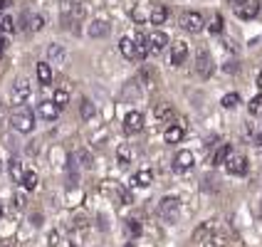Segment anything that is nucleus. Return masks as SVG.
I'll return each mask as SVG.
<instances>
[{
	"instance_id": "obj_1",
	"label": "nucleus",
	"mask_w": 262,
	"mask_h": 247,
	"mask_svg": "<svg viewBox=\"0 0 262 247\" xmlns=\"http://www.w3.org/2000/svg\"><path fill=\"white\" fill-rule=\"evenodd\" d=\"M119 50H121V55L126 59H131V62H141V59H146V55H148V47H146V35H126V37H121V42H119Z\"/></svg>"
},
{
	"instance_id": "obj_2",
	"label": "nucleus",
	"mask_w": 262,
	"mask_h": 247,
	"mask_svg": "<svg viewBox=\"0 0 262 247\" xmlns=\"http://www.w3.org/2000/svg\"><path fill=\"white\" fill-rule=\"evenodd\" d=\"M82 17H84V8H82L79 3H74V5H67V8H62V28L70 30V32H79Z\"/></svg>"
},
{
	"instance_id": "obj_3",
	"label": "nucleus",
	"mask_w": 262,
	"mask_h": 247,
	"mask_svg": "<svg viewBox=\"0 0 262 247\" xmlns=\"http://www.w3.org/2000/svg\"><path fill=\"white\" fill-rule=\"evenodd\" d=\"M159 215L166 222H178V218H181V200L173 198V195H166L159 203Z\"/></svg>"
},
{
	"instance_id": "obj_4",
	"label": "nucleus",
	"mask_w": 262,
	"mask_h": 247,
	"mask_svg": "<svg viewBox=\"0 0 262 247\" xmlns=\"http://www.w3.org/2000/svg\"><path fill=\"white\" fill-rule=\"evenodd\" d=\"M30 97H32V87H30L28 79H17L13 84V89H10V102L15 104V106H23V104L30 102Z\"/></svg>"
},
{
	"instance_id": "obj_5",
	"label": "nucleus",
	"mask_w": 262,
	"mask_h": 247,
	"mask_svg": "<svg viewBox=\"0 0 262 247\" xmlns=\"http://www.w3.org/2000/svg\"><path fill=\"white\" fill-rule=\"evenodd\" d=\"M10 124H13V129L17 131V133H32V129H35V117H32V111L23 109V111L13 114Z\"/></svg>"
},
{
	"instance_id": "obj_6",
	"label": "nucleus",
	"mask_w": 262,
	"mask_h": 247,
	"mask_svg": "<svg viewBox=\"0 0 262 247\" xmlns=\"http://www.w3.org/2000/svg\"><path fill=\"white\" fill-rule=\"evenodd\" d=\"M181 28L190 32V35H198L201 30L205 28V20L201 13H195V10H188V13L181 15Z\"/></svg>"
},
{
	"instance_id": "obj_7",
	"label": "nucleus",
	"mask_w": 262,
	"mask_h": 247,
	"mask_svg": "<svg viewBox=\"0 0 262 247\" xmlns=\"http://www.w3.org/2000/svg\"><path fill=\"white\" fill-rule=\"evenodd\" d=\"M213 70H215V64H213L210 52H208L205 47H201V50H198V55H195V72H198V77L208 79V77L213 74Z\"/></svg>"
},
{
	"instance_id": "obj_8",
	"label": "nucleus",
	"mask_w": 262,
	"mask_h": 247,
	"mask_svg": "<svg viewBox=\"0 0 262 247\" xmlns=\"http://www.w3.org/2000/svg\"><path fill=\"white\" fill-rule=\"evenodd\" d=\"M146 47H148V55H161V52L168 47V35L161 32V30L146 35Z\"/></svg>"
},
{
	"instance_id": "obj_9",
	"label": "nucleus",
	"mask_w": 262,
	"mask_h": 247,
	"mask_svg": "<svg viewBox=\"0 0 262 247\" xmlns=\"http://www.w3.org/2000/svg\"><path fill=\"white\" fill-rule=\"evenodd\" d=\"M67 59H70V52H67L62 44H50V47H47V62H50L52 67H64Z\"/></svg>"
},
{
	"instance_id": "obj_10",
	"label": "nucleus",
	"mask_w": 262,
	"mask_h": 247,
	"mask_svg": "<svg viewBox=\"0 0 262 247\" xmlns=\"http://www.w3.org/2000/svg\"><path fill=\"white\" fill-rule=\"evenodd\" d=\"M225 168H228L230 175H245L248 173V159L240 156V153H233V156L228 159V163H225Z\"/></svg>"
},
{
	"instance_id": "obj_11",
	"label": "nucleus",
	"mask_w": 262,
	"mask_h": 247,
	"mask_svg": "<svg viewBox=\"0 0 262 247\" xmlns=\"http://www.w3.org/2000/svg\"><path fill=\"white\" fill-rule=\"evenodd\" d=\"M186 59H188V44L181 42V40L171 44V57H168V62H171L173 67H181Z\"/></svg>"
},
{
	"instance_id": "obj_12",
	"label": "nucleus",
	"mask_w": 262,
	"mask_h": 247,
	"mask_svg": "<svg viewBox=\"0 0 262 247\" xmlns=\"http://www.w3.org/2000/svg\"><path fill=\"white\" fill-rule=\"evenodd\" d=\"M141 129H144V114L141 111H129L124 117V131L126 133H139Z\"/></svg>"
},
{
	"instance_id": "obj_13",
	"label": "nucleus",
	"mask_w": 262,
	"mask_h": 247,
	"mask_svg": "<svg viewBox=\"0 0 262 247\" xmlns=\"http://www.w3.org/2000/svg\"><path fill=\"white\" fill-rule=\"evenodd\" d=\"M37 111H40V117H42L45 121H55V119L59 117V111H62V109H59V106L52 102V99H47V102H40V104H37Z\"/></svg>"
},
{
	"instance_id": "obj_14",
	"label": "nucleus",
	"mask_w": 262,
	"mask_h": 247,
	"mask_svg": "<svg viewBox=\"0 0 262 247\" xmlns=\"http://www.w3.org/2000/svg\"><path fill=\"white\" fill-rule=\"evenodd\" d=\"M151 10H154V3L144 0V3H139V5L134 8L131 17H134L136 23H151Z\"/></svg>"
},
{
	"instance_id": "obj_15",
	"label": "nucleus",
	"mask_w": 262,
	"mask_h": 247,
	"mask_svg": "<svg viewBox=\"0 0 262 247\" xmlns=\"http://www.w3.org/2000/svg\"><path fill=\"white\" fill-rule=\"evenodd\" d=\"M257 13H260V0H248L240 10H235L240 20H252V17H257Z\"/></svg>"
},
{
	"instance_id": "obj_16",
	"label": "nucleus",
	"mask_w": 262,
	"mask_h": 247,
	"mask_svg": "<svg viewBox=\"0 0 262 247\" xmlns=\"http://www.w3.org/2000/svg\"><path fill=\"white\" fill-rule=\"evenodd\" d=\"M193 163H195V159H193V153L190 151H178L173 159V166L176 171H190L193 168Z\"/></svg>"
},
{
	"instance_id": "obj_17",
	"label": "nucleus",
	"mask_w": 262,
	"mask_h": 247,
	"mask_svg": "<svg viewBox=\"0 0 262 247\" xmlns=\"http://www.w3.org/2000/svg\"><path fill=\"white\" fill-rule=\"evenodd\" d=\"M183 136H186L183 124H173V126H168V129L163 131V139H166V144H178Z\"/></svg>"
},
{
	"instance_id": "obj_18",
	"label": "nucleus",
	"mask_w": 262,
	"mask_h": 247,
	"mask_svg": "<svg viewBox=\"0 0 262 247\" xmlns=\"http://www.w3.org/2000/svg\"><path fill=\"white\" fill-rule=\"evenodd\" d=\"M131 159H134V151H131V146L129 144H121L117 148V163H119V168H129Z\"/></svg>"
},
{
	"instance_id": "obj_19",
	"label": "nucleus",
	"mask_w": 262,
	"mask_h": 247,
	"mask_svg": "<svg viewBox=\"0 0 262 247\" xmlns=\"http://www.w3.org/2000/svg\"><path fill=\"white\" fill-rule=\"evenodd\" d=\"M168 20V8L161 5V3H154V10H151V25H163Z\"/></svg>"
},
{
	"instance_id": "obj_20",
	"label": "nucleus",
	"mask_w": 262,
	"mask_h": 247,
	"mask_svg": "<svg viewBox=\"0 0 262 247\" xmlns=\"http://www.w3.org/2000/svg\"><path fill=\"white\" fill-rule=\"evenodd\" d=\"M230 156H233V146H230V144H223L218 151L213 153V166H225Z\"/></svg>"
},
{
	"instance_id": "obj_21",
	"label": "nucleus",
	"mask_w": 262,
	"mask_h": 247,
	"mask_svg": "<svg viewBox=\"0 0 262 247\" xmlns=\"http://www.w3.org/2000/svg\"><path fill=\"white\" fill-rule=\"evenodd\" d=\"M37 79H40V84H52V64L50 62H40L37 64Z\"/></svg>"
},
{
	"instance_id": "obj_22",
	"label": "nucleus",
	"mask_w": 262,
	"mask_h": 247,
	"mask_svg": "<svg viewBox=\"0 0 262 247\" xmlns=\"http://www.w3.org/2000/svg\"><path fill=\"white\" fill-rule=\"evenodd\" d=\"M106 32H109V23H104V20H94V23L87 28L89 37H104Z\"/></svg>"
},
{
	"instance_id": "obj_23",
	"label": "nucleus",
	"mask_w": 262,
	"mask_h": 247,
	"mask_svg": "<svg viewBox=\"0 0 262 247\" xmlns=\"http://www.w3.org/2000/svg\"><path fill=\"white\" fill-rule=\"evenodd\" d=\"M131 183H134L136 188H146V186H151V183H154V173H151V171H136Z\"/></svg>"
},
{
	"instance_id": "obj_24",
	"label": "nucleus",
	"mask_w": 262,
	"mask_h": 247,
	"mask_svg": "<svg viewBox=\"0 0 262 247\" xmlns=\"http://www.w3.org/2000/svg\"><path fill=\"white\" fill-rule=\"evenodd\" d=\"M94 114H97V106L89 102V99H82V102H79V117L84 119V121H92Z\"/></svg>"
},
{
	"instance_id": "obj_25",
	"label": "nucleus",
	"mask_w": 262,
	"mask_h": 247,
	"mask_svg": "<svg viewBox=\"0 0 262 247\" xmlns=\"http://www.w3.org/2000/svg\"><path fill=\"white\" fill-rule=\"evenodd\" d=\"M154 117L159 119V121H166V119H171V117H173V106H171V104H166V102L156 104V109H154Z\"/></svg>"
},
{
	"instance_id": "obj_26",
	"label": "nucleus",
	"mask_w": 262,
	"mask_h": 247,
	"mask_svg": "<svg viewBox=\"0 0 262 247\" xmlns=\"http://www.w3.org/2000/svg\"><path fill=\"white\" fill-rule=\"evenodd\" d=\"M210 235H213V225H210V222H203V225L193 233V240H195V242H208Z\"/></svg>"
},
{
	"instance_id": "obj_27",
	"label": "nucleus",
	"mask_w": 262,
	"mask_h": 247,
	"mask_svg": "<svg viewBox=\"0 0 262 247\" xmlns=\"http://www.w3.org/2000/svg\"><path fill=\"white\" fill-rule=\"evenodd\" d=\"M25 20H28L30 32H40V30L45 28V17L42 15H25Z\"/></svg>"
},
{
	"instance_id": "obj_28",
	"label": "nucleus",
	"mask_w": 262,
	"mask_h": 247,
	"mask_svg": "<svg viewBox=\"0 0 262 247\" xmlns=\"http://www.w3.org/2000/svg\"><path fill=\"white\" fill-rule=\"evenodd\" d=\"M8 168H10V175H13L15 181H17V183H23V178H25V173H28V171H23V163H20L17 159H13Z\"/></svg>"
},
{
	"instance_id": "obj_29",
	"label": "nucleus",
	"mask_w": 262,
	"mask_h": 247,
	"mask_svg": "<svg viewBox=\"0 0 262 247\" xmlns=\"http://www.w3.org/2000/svg\"><path fill=\"white\" fill-rule=\"evenodd\" d=\"M52 102L57 104L59 109H64V106L70 104V92H67V89H55V94H52Z\"/></svg>"
},
{
	"instance_id": "obj_30",
	"label": "nucleus",
	"mask_w": 262,
	"mask_h": 247,
	"mask_svg": "<svg viewBox=\"0 0 262 247\" xmlns=\"http://www.w3.org/2000/svg\"><path fill=\"white\" fill-rule=\"evenodd\" d=\"M13 32H15V20L13 17H0V37L13 35Z\"/></svg>"
},
{
	"instance_id": "obj_31",
	"label": "nucleus",
	"mask_w": 262,
	"mask_h": 247,
	"mask_svg": "<svg viewBox=\"0 0 262 247\" xmlns=\"http://www.w3.org/2000/svg\"><path fill=\"white\" fill-rule=\"evenodd\" d=\"M248 111H250V117H260L262 114V94H257V97H252V99H250Z\"/></svg>"
},
{
	"instance_id": "obj_32",
	"label": "nucleus",
	"mask_w": 262,
	"mask_h": 247,
	"mask_svg": "<svg viewBox=\"0 0 262 247\" xmlns=\"http://www.w3.org/2000/svg\"><path fill=\"white\" fill-rule=\"evenodd\" d=\"M37 183H40V178H37V173H35V171H28V173H25V178H23V188H25V190H35V188H37Z\"/></svg>"
},
{
	"instance_id": "obj_33",
	"label": "nucleus",
	"mask_w": 262,
	"mask_h": 247,
	"mask_svg": "<svg viewBox=\"0 0 262 247\" xmlns=\"http://www.w3.org/2000/svg\"><path fill=\"white\" fill-rule=\"evenodd\" d=\"M223 28H225V23H223V15H213V20H210V25H208V30L210 32H215V35H220L223 32Z\"/></svg>"
},
{
	"instance_id": "obj_34",
	"label": "nucleus",
	"mask_w": 262,
	"mask_h": 247,
	"mask_svg": "<svg viewBox=\"0 0 262 247\" xmlns=\"http://www.w3.org/2000/svg\"><path fill=\"white\" fill-rule=\"evenodd\" d=\"M223 106H225V109H235V106H237V104H240V94H235V92H230V94H225V97H223Z\"/></svg>"
},
{
	"instance_id": "obj_35",
	"label": "nucleus",
	"mask_w": 262,
	"mask_h": 247,
	"mask_svg": "<svg viewBox=\"0 0 262 247\" xmlns=\"http://www.w3.org/2000/svg\"><path fill=\"white\" fill-rule=\"evenodd\" d=\"M74 159L79 161L84 168H92V156H89V151H84V148H79L77 153H74Z\"/></svg>"
},
{
	"instance_id": "obj_36",
	"label": "nucleus",
	"mask_w": 262,
	"mask_h": 247,
	"mask_svg": "<svg viewBox=\"0 0 262 247\" xmlns=\"http://www.w3.org/2000/svg\"><path fill=\"white\" fill-rule=\"evenodd\" d=\"M126 233L131 237H139L141 235V225H139V220H126Z\"/></svg>"
},
{
	"instance_id": "obj_37",
	"label": "nucleus",
	"mask_w": 262,
	"mask_h": 247,
	"mask_svg": "<svg viewBox=\"0 0 262 247\" xmlns=\"http://www.w3.org/2000/svg\"><path fill=\"white\" fill-rule=\"evenodd\" d=\"M154 77H156V74H154V70H148V67H144V70H141V79L146 82V87H154Z\"/></svg>"
},
{
	"instance_id": "obj_38",
	"label": "nucleus",
	"mask_w": 262,
	"mask_h": 247,
	"mask_svg": "<svg viewBox=\"0 0 262 247\" xmlns=\"http://www.w3.org/2000/svg\"><path fill=\"white\" fill-rule=\"evenodd\" d=\"M25 203H28V200H25V195H23V193H17V195L13 198V208H15V210H25Z\"/></svg>"
},
{
	"instance_id": "obj_39",
	"label": "nucleus",
	"mask_w": 262,
	"mask_h": 247,
	"mask_svg": "<svg viewBox=\"0 0 262 247\" xmlns=\"http://www.w3.org/2000/svg\"><path fill=\"white\" fill-rule=\"evenodd\" d=\"M248 0H230V5H233V10H240L243 5H245Z\"/></svg>"
},
{
	"instance_id": "obj_40",
	"label": "nucleus",
	"mask_w": 262,
	"mask_h": 247,
	"mask_svg": "<svg viewBox=\"0 0 262 247\" xmlns=\"http://www.w3.org/2000/svg\"><path fill=\"white\" fill-rule=\"evenodd\" d=\"M13 0H0V13H5L8 10V5H10Z\"/></svg>"
},
{
	"instance_id": "obj_41",
	"label": "nucleus",
	"mask_w": 262,
	"mask_h": 247,
	"mask_svg": "<svg viewBox=\"0 0 262 247\" xmlns=\"http://www.w3.org/2000/svg\"><path fill=\"white\" fill-rule=\"evenodd\" d=\"M235 70H237V64H235V62H228V64H225V72H235Z\"/></svg>"
},
{
	"instance_id": "obj_42",
	"label": "nucleus",
	"mask_w": 262,
	"mask_h": 247,
	"mask_svg": "<svg viewBox=\"0 0 262 247\" xmlns=\"http://www.w3.org/2000/svg\"><path fill=\"white\" fill-rule=\"evenodd\" d=\"M255 146H257V151H260V153H262V133H260V136H257V141H255Z\"/></svg>"
},
{
	"instance_id": "obj_43",
	"label": "nucleus",
	"mask_w": 262,
	"mask_h": 247,
	"mask_svg": "<svg viewBox=\"0 0 262 247\" xmlns=\"http://www.w3.org/2000/svg\"><path fill=\"white\" fill-rule=\"evenodd\" d=\"M0 247H15V245H10V240H0Z\"/></svg>"
},
{
	"instance_id": "obj_44",
	"label": "nucleus",
	"mask_w": 262,
	"mask_h": 247,
	"mask_svg": "<svg viewBox=\"0 0 262 247\" xmlns=\"http://www.w3.org/2000/svg\"><path fill=\"white\" fill-rule=\"evenodd\" d=\"M3 50H5V37H0V55H3Z\"/></svg>"
},
{
	"instance_id": "obj_45",
	"label": "nucleus",
	"mask_w": 262,
	"mask_h": 247,
	"mask_svg": "<svg viewBox=\"0 0 262 247\" xmlns=\"http://www.w3.org/2000/svg\"><path fill=\"white\" fill-rule=\"evenodd\" d=\"M255 82H257V87L262 89V74H257V79H255Z\"/></svg>"
},
{
	"instance_id": "obj_46",
	"label": "nucleus",
	"mask_w": 262,
	"mask_h": 247,
	"mask_svg": "<svg viewBox=\"0 0 262 247\" xmlns=\"http://www.w3.org/2000/svg\"><path fill=\"white\" fill-rule=\"evenodd\" d=\"M0 215H3V203H0Z\"/></svg>"
},
{
	"instance_id": "obj_47",
	"label": "nucleus",
	"mask_w": 262,
	"mask_h": 247,
	"mask_svg": "<svg viewBox=\"0 0 262 247\" xmlns=\"http://www.w3.org/2000/svg\"><path fill=\"white\" fill-rule=\"evenodd\" d=\"M126 247H134V245H131V242H129V245H126Z\"/></svg>"
},
{
	"instance_id": "obj_48",
	"label": "nucleus",
	"mask_w": 262,
	"mask_h": 247,
	"mask_svg": "<svg viewBox=\"0 0 262 247\" xmlns=\"http://www.w3.org/2000/svg\"><path fill=\"white\" fill-rule=\"evenodd\" d=\"M0 171H3V163H0Z\"/></svg>"
},
{
	"instance_id": "obj_49",
	"label": "nucleus",
	"mask_w": 262,
	"mask_h": 247,
	"mask_svg": "<svg viewBox=\"0 0 262 247\" xmlns=\"http://www.w3.org/2000/svg\"><path fill=\"white\" fill-rule=\"evenodd\" d=\"M260 213H262V208H260Z\"/></svg>"
}]
</instances>
